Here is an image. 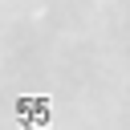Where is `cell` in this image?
Masks as SVG:
<instances>
[{"instance_id": "6da1fadb", "label": "cell", "mask_w": 130, "mask_h": 130, "mask_svg": "<svg viewBox=\"0 0 130 130\" xmlns=\"http://www.w3.org/2000/svg\"><path fill=\"white\" fill-rule=\"evenodd\" d=\"M16 118H20V130H37V126H49L53 118V106L45 93H28L16 102Z\"/></svg>"}]
</instances>
